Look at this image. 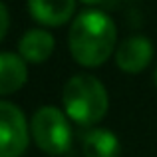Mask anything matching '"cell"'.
<instances>
[{
    "label": "cell",
    "mask_w": 157,
    "mask_h": 157,
    "mask_svg": "<svg viewBox=\"0 0 157 157\" xmlns=\"http://www.w3.org/2000/svg\"><path fill=\"white\" fill-rule=\"evenodd\" d=\"M64 109L70 119L82 127H92L105 117L109 98L98 78L90 74H78L64 86Z\"/></svg>",
    "instance_id": "7a4b0ae2"
},
{
    "label": "cell",
    "mask_w": 157,
    "mask_h": 157,
    "mask_svg": "<svg viewBox=\"0 0 157 157\" xmlns=\"http://www.w3.org/2000/svg\"><path fill=\"white\" fill-rule=\"evenodd\" d=\"M28 66L20 54L0 52V96L14 94L26 84Z\"/></svg>",
    "instance_id": "ba28073f"
},
{
    "label": "cell",
    "mask_w": 157,
    "mask_h": 157,
    "mask_svg": "<svg viewBox=\"0 0 157 157\" xmlns=\"http://www.w3.org/2000/svg\"><path fill=\"white\" fill-rule=\"evenodd\" d=\"M30 143V127L22 109L0 100V157H20Z\"/></svg>",
    "instance_id": "277c9868"
},
{
    "label": "cell",
    "mask_w": 157,
    "mask_h": 157,
    "mask_svg": "<svg viewBox=\"0 0 157 157\" xmlns=\"http://www.w3.org/2000/svg\"><path fill=\"white\" fill-rule=\"evenodd\" d=\"M8 24H10V16H8V10L2 2H0V40L6 36V30H8Z\"/></svg>",
    "instance_id": "30bf717a"
},
{
    "label": "cell",
    "mask_w": 157,
    "mask_h": 157,
    "mask_svg": "<svg viewBox=\"0 0 157 157\" xmlns=\"http://www.w3.org/2000/svg\"><path fill=\"white\" fill-rule=\"evenodd\" d=\"M30 135L34 143L48 155H62L72 145V127L62 109L42 105L34 111L30 121Z\"/></svg>",
    "instance_id": "3957f363"
},
{
    "label": "cell",
    "mask_w": 157,
    "mask_h": 157,
    "mask_svg": "<svg viewBox=\"0 0 157 157\" xmlns=\"http://www.w3.org/2000/svg\"><path fill=\"white\" fill-rule=\"evenodd\" d=\"M28 10L44 26H62L76 12V0H28Z\"/></svg>",
    "instance_id": "8992f818"
},
{
    "label": "cell",
    "mask_w": 157,
    "mask_h": 157,
    "mask_svg": "<svg viewBox=\"0 0 157 157\" xmlns=\"http://www.w3.org/2000/svg\"><path fill=\"white\" fill-rule=\"evenodd\" d=\"M155 86H157V68H155Z\"/></svg>",
    "instance_id": "7c38bea8"
},
{
    "label": "cell",
    "mask_w": 157,
    "mask_h": 157,
    "mask_svg": "<svg viewBox=\"0 0 157 157\" xmlns=\"http://www.w3.org/2000/svg\"><path fill=\"white\" fill-rule=\"evenodd\" d=\"M84 4H88V6H96L98 8H111L115 4V0H82Z\"/></svg>",
    "instance_id": "8fae6325"
},
{
    "label": "cell",
    "mask_w": 157,
    "mask_h": 157,
    "mask_svg": "<svg viewBox=\"0 0 157 157\" xmlns=\"http://www.w3.org/2000/svg\"><path fill=\"white\" fill-rule=\"evenodd\" d=\"M153 60V44L145 36H131L115 50V64L127 74H139Z\"/></svg>",
    "instance_id": "5b68a950"
},
{
    "label": "cell",
    "mask_w": 157,
    "mask_h": 157,
    "mask_svg": "<svg viewBox=\"0 0 157 157\" xmlns=\"http://www.w3.org/2000/svg\"><path fill=\"white\" fill-rule=\"evenodd\" d=\"M54 36L42 28L24 32L18 42V54L26 64H44L54 52Z\"/></svg>",
    "instance_id": "52a82bcc"
},
{
    "label": "cell",
    "mask_w": 157,
    "mask_h": 157,
    "mask_svg": "<svg viewBox=\"0 0 157 157\" xmlns=\"http://www.w3.org/2000/svg\"><path fill=\"white\" fill-rule=\"evenodd\" d=\"M115 24L101 10H84L70 26V52L74 60L86 68L105 64L115 48Z\"/></svg>",
    "instance_id": "6da1fadb"
},
{
    "label": "cell",
    "mask_w": 157,
    "mask_h": 157,
    "mask_svg": "<svg viewBox=\"0 0 157 157\" xmlns=\"http://www.w3.org/2000/svg\"><path fill=\"white\" fill-rule=\"evenodd\" d=\"M84 157H119L121 145L115 133L104 127H92L82 137Z\"/></svg>",
    "instance_id": "9c48e42d"
}]
</instances>
